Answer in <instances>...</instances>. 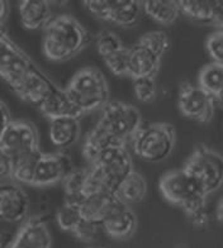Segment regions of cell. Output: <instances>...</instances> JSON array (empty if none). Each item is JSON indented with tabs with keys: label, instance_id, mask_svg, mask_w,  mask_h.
Wrapping results in <instances>:
<instances>
[{
	"label": "cell",
	"instance_id": "cell-1",
	"mask_svg": "<svg viewBox=\"0 0 223 248\" xmlns=\"http://www.w3.org/2000/svg\"><path fill=\"white\" fill-rule=\"evenodd\" d=\"M92 34L72 16H53L43 30V53L53 62L74 59L88 47Z\"/></svg>",
	"mask_w": 223,
	"mask_h": 248
},
{
	"label": "cell",
	"instance_id": "cell-2",
	"mask_svg": "<svg viewBox=\"0 0 223 248\" xmlns=\"http://www.w3.org/2000/svg\"><path fill=\"white\" fill-rule=\"evenodd\" d=\"M71 170V162L67 156L43 154L40 150L14 161L12 180L18 184L46 187L63 183Z\"/></svg>",
	"mask_w": 223,
	"mask_h": 248
},
{
	"label": "cell",
	"instance_id": "cell-3",
	"mask_svg": "<svg viewBox=\"0 0 223 248\" xmlns=\"http://www.w3.org/2000/svg\"><path fill=\"white\" fill-rule=\"evenodd\" d=\"M159 189L167 202L179 206L187 213L194 224L204 225L207 223V195L184 169L165 173L160 179Z\"/></svg>",
	"mask_w": 223,
	"mask_h": 248
},
{
	"label": "cell",
	"instance_id": "cell-4",
	"mask_svg": "<svg viewBox=\"0 0 223 248\" xmlns=\"http://www.w3.org/2000/svg\"><path fill=\"white\" fill-rule=\"evenodd\" d=\"M89 165L86 196L96 193L114 195L119 184L133 171L132 157L126 144H117L105 150Z\"/></svg>",
	"mask_w": 223,
	"mask_h": 248
},
{
	"label": "cell",
	"instance_id": "cell-5",
	"mask_svg": "<svg viewBox=\"0 0 223 248\" xmlns=\"http://www.w3.org/2000/svg\"><path fill=\"white\" fill-rule=\"evenodd\" d=\"M170 48V39L165 32L154 31L144 33L128 48V74L135 78H156L162 56Z\"/></svg>",
	"mask_w": 223,
	"mask_h": 248
},
{
	"label": "cell",
	"instance_id": "cell-6",
	"mask_svg": "<svg viewBox=\"0 0 223 248\" xmlns=\"http://www.w3.org/2000/svg\"><path fill=\"white\" fill-rule=\"evenodd\" d=\"M65 90L82 115L103 109L109 103L108 81L96 67H85L76 72Z\"/></svg>",
	"mask_w": 223,
	"mask_h": 248
},
{
	"label": "cell",
	"instance_id": "cell-7",
	"mask_svg": "<svg viewBox=\"0 0 223 248\" xmlns=\"http://www.w3.org/2000/svg\"><path fill=\"white\" fill-rule=\"evenodd\" d=\"M132 147L140 158L148 162L166 160L174 151L176 142L175 128L169 123L141 125L132 136Z\"/></svg>",
	"mask_w": 223,
	"mask_h": 248
},
{
	"label": "cell",
	"instance_id": "cell-8",
	"mask_svg": "<svg viewBox=\"0 0 223 248\" xmlns=\"http://www.w3.org/2000/svg\"><path fill=\"white\" fill-rule=\"evenodd\" d=\"M183 169L207 196L220 189L223 183L222 156L206 144H197Z\"/></svg>",
	"mask_w": 223,
	"mask_h": 248
},
{
	"label": "cell",
	"instance_id": "cell-9",
	"mask_svg": "<svg viewBox=\"0 0 223 248\" xmlns=\"http://www.w3.org/2000/svg\"><path fill=\"white\" fill-rule=\"evenodd\" d=\"M98 125L115 140L126 144L142 125V117L133 105L118 100L109 101L102 109Z\"/></svg>",
	"mask_w": 223,
	"mask_h": 248
},
{
	"label": "cell",
	"instance_id": "cell-10",
	"mask_svg": "<svg viewBox=\"0 0 223 248\" xmlns=\"http://www.w3.org/2000/svg\"><path fill=\"white\" fill-rule=\"evenodd\" d=\"M84 7L90 14L122 27H135L141 20L142 1L137 0H86Z\"/></svg>",
	"mask_w": 223,
	"mask_h": 248
},
{
	"label": "cell",
	"instance_id": "cell-11",
	"mask_svg": "<svg viewBox=\"0 0 223 248\" xmlns=\"http://www.w3.org/2000/svg\"><path fill=\"white\" fill-rule=\"evenodd\" d=\"M0 147L12 156L13 161L40 151V137L36 125L30 121H12L0 137Z\"/></svg>",
	"mask_w": 223,
	"mask_h": 248
},
{
	"label": "cell",
	"instance_id": "cell-12",
	"mask_svg": "<svg viewBox=\"0 0 223 248\" xmlns=\"http://www.w3.org/2000/svg\"><path fill=\"white\" fill-rule=\"evenodd\" d=\"M34 63L13 39L0 31V78L10 89L27 75Z\"/></svg>",
	"mask_w": 223,
	"mask_h": 248
},
{
	"label": "cell",
	"instance_id": "cell-13",
	"mask_svg": "<svg viewBox=\"0 0 223 248\" xmlns=\"http://www.w3.org/2000/svg\"><path fill=\"white\" fill-rule=\"evenodd\" d=\"M216 99L198 85L183 82L179 88L177 107L184 117L198 123H209L216 114Z\"/></svg>",
	"mask_w": 223,
	"mask_h": 248
},
{
	"label": "cell",
	"instance_id": "cell-14",
	"mask_svg": "<svg viewBox=\"0 0 223 248\" xmlns=\"http://www.w3.org/2000/svg\"><path fill=\"white\" fill-rule=\"evenodd\" d=\"M30 212V198L24 189L13 180L0 181V220L20 223Z\"/></svg>",
	"mask_w": 223,
	"mask_h": 248
},
{
	"label": "cell",
	"instance_id": "cell-15",
	"mask_svg": "<svg viewBox=\"0 0 223 248\" xmlns=\"http://www.w3.org/2000/svg\"><path fill=\"white\" fill-rule=\"evenodd\" d=\"M56 88L57 85L55 82L34 65L12 90L22 100L40 107L52 94Z\"/></svg>",
	"mask_w": 223,
	"mask_h": 248
},
{
	"label": "cell",
	"instance_id": "cell-16",
	"mask_svg": "<svg viewBox=\"0 0 223 248\" xmlns=\"http://www.w3.org/2000/svg\"><path fill=\"white\" fill-rule=\"evenodd\" d=\"M180 14L195 23L216 26L218 30L223 24V3L212 0H180L177 1Z\"/></svg>",
	"mask_w": 223,
	"mask_h": 248
},
{
	"label": "cell",
	"instance_id": "cell-17",
	"mask_svg": "<svg viewBox=\"0 0 223 248\" xmlns=\"http://www.w3.org/2000/svg\"><path fill=\"white\" fill-rule=\"evenodd\" d=\"M102 227L113 238H128L137 229V216L131 206L126 205L117 199L103 220Z\"/></svg>",
	"mask_w": 223,
	"mask_h": 248
},
{
	"label": "cell",
	"instance_id": "cell-18",
	"mask_svg": "<svg viewBox=\"0 0 223 248\" xmlns=\"http://www.w3.org/2000/svg\"><path fill=\"white\" fill-rule=\"evenodd\" d=\"M10 248H52V235L45 220L31 218L14 234Z\"/></svg>",
	"mask_w": 223,
	"mask_h": 248
},
{
	"label": "cell",
	"instance_id": "cell-19",
	"mask_svg": "<svg viewBox=\"0 0 223 248\" xmlns=\"http://www.w3.org/2000/svg\"><path fill=\"white\" fill-rule=\"evenodd\" d=\"M18 10L20 23L28 31L45 30L53 18L51 3L46 0H23Z\"/></svg>",
	"mask_w": 223,
	"mask_h": 248
},
{
	"label": "cell",
	"instance_id": "cell-20",
	"mask_svg": "<svg viewBox=\"0 0 223 248\" xmlns=\"http://www.w3.org/2000/svg\"><path fill=\"white\" fill-rule=\"evenodd\" d=\"M45 117L49 121L60 119V118H76L80 119L82 117L81 111L76 108L65 89L57 88L49 95L46 100L38 107Z\"/></svg>",
	"mask_w": 223,
	"mask_h": 248
},
{
	"label": "cell",
	"instance_id": "cell-21",
	"mask_svg": "<svg viewBox=\"0 0 223 248\" xmlns=\"http://www.w3.org/2000/svg\"><path fill=\"white\" fill-rule=\"evenodd\" d=\"M115 202H117V198L113 194L96 193L88 195L79 204L81 218L102 227L103 220L112 209V206L114 205Z\"/></svg>",
	"mask_w": 223,
	"mask_h": 248
},
{
	"label": "cell",
	"instance_id": "cell-22",
	"mask_svg": "<svg viewBox=\"0 0 223 248\" xmlns=\"http://www.w3.org/2000/svg\"><path fill=\"white\" fill-rule=\"evenodd\" d=\"M80 119L76 118H60L49 121V140L56 147L69 148L80 138Z\"/></svg>",
	"mask_w": 223,
	"mask_h": 248
},
{
	"label": "cell",
	"instance_id": "cell-23",
	"mask_svg": "<svg viewBox=\"0 0 223 248\" xmlns=\"http://www.w3.org/2000/svg\"><path fill=\"white\" fill-rule=\"evenodd\" d=\"M147 194V183L141 173L132 171L123 179L118 187L115 189L114 196L126 205H132L144 199Z\"/></svg>",
	"mask_w": 223,
	"mask_h": 248
},
{
	"label": "cell",
	"instance_id": "cell-24",
	"mask_svg": "<svg viewBox=\"0 0 223 248\" xmlns=\"http://www.w3.org/2000/svg\"><path fill=\"white\" fill-rule=\"evenodd\" d=\"M117 144L123 143L115 140L96 124V127L86 134L84 144H82V155L89 163H92L102 152L113 147V146H117Z\"/></svg>",
	"mask_w": 223,
	"mask_h": 248
},
{
	"label": "cell",
	"instance_id": "cell-25",
	"mask_svg": "<svg viewBox=\"0 0 223 248\" xmlns=\"http://www.w3.org/2000/svg\"><path fill=\"white\" fill-rule=\"evenodd\" d=\"M198 86L209 94L217 103L222 101L223 90V63L210 62L200 70Z\"/></svg>",
	"mask_w": 223,
	"mask_h": 248
},
{
	"label": "cell",
	"instance_id": "cell-26",
	"mask_svg": "<svg viewBox=\"0 0 223 248\" xmlns=\"http://www.w3.org/2000/svg\"><path fill=\"white\" fill-rule=\"evenodd\" d=\"M142 10L158 23L170 26L181 16L177 1L173 0H147L142 1Z\"/></svg>",
	"mask_w": 223,
	"mask_h": 248
},
{
	"label": "cell",
	"instance_id": "cell-27",
	"mask_svg": "<svg viewBox=\"0 0 223 248\" xmlns=\"http://www.w3.org/2000/svg\"><path fill=\"white\" fill-rule=\"evenodd\" d=\"M65 189V202L79 206L84 198H86L88 186V169L71 170L63 181Z\"/></svg>",
	"mask_w": 223,
	"mask_h": 248
},
{
	"label": "cell",
	"instance_id": "cell-28",
	"mask_svg": "<svg viewBox=\"0 0 223 248\" xmlns=\"http://www.w3.org/2000/svg\"><path fill=\"white\" fill-rule=\"evenodd\" d=\"M125 47L126 46L123 45L118 34L109 30H103L96 36V49L103 60L119 52Z\"/></svg>",
	"mask_w": 223,
	"mask_h": 248
},
{
	"label": "cell",
	"instance_id": "cell-29",
	"mask_svg": "<svg viewBox=\"0 0 223 248\" xmlns=\"http://www.w3.org/2000/svg\"><path fill=\"white\" fill-rule=\"evenodd\" d=\"M81 220L82 218L79 206L72 205L69 202H64V205L57 210V214H56V222L59 224L60 229H63L65 232H74Z\"/></svg>",
	"mask_w": 223,
	"mask_h": 248
},
{
	"label": "cell",
	"instance_id": "cell-30",
	"mask_svg": "<svg viewBox=\"0 0 223 248\" xmlns=\"http://www.w3.org/2000/svg\"><path fill=\"white\" fill-rule=\"evenodd\" d=\"M133 92L141 103H152L158 95V86L155 78H142L133 80Z\"/></svg>",
	"mask_w": 223,
	"mask_h": 248
},
{
	"label": "cell",
	"instance_id": "cell-31",
	"mask_svg": "<svg viewBox=\"0 0 223 248\" xmlns=\"http://www.w3.org/2000/svg\"><path fill=\"white\" fill-rule=\"evenodd\" d=\"M103 61L115 76H127L128 74V48L125 47L119 52L109 56Z\"/></svg>",
	"mask_w": 223,
	"mask_h": 248
},
{
	"label": "cell",
	"instance_id": "cell-32",
	"mask_svg": "<svg viewBox=\"0 0 223 248\" xmlns=\"http://www.w3.org/2000/svg\"><path fill=\"white\" fill-rule=\"evenodd\" d=\"M206 48H207L208 55L213 62L222 63L223 62V32L222 28L217 30L206 41Z\"/></svg>",
	"mask_w": 223,
	"mask_h": 248
},
{
	"label": "cell",
	"instance_id": "cell-33",
	"mask_svg": "<svg viewBox=\"0 0 223 248\" xmlns=\"http://www.w3.org/2000/svg\"><path fill=\"white\" fill-rule=\"evenodd\" d=\"M99 227L100 225L94 224V223H90L82 219L81 222L79 223V225L75 228V231L72 232V234L75 235L79 241L90 243V242L96 241V235H98Z\"/></svg>",
	"mask_w": 223,
	"mask_h": 248
},
{
	"label": "cell",
	"instance_id": "cell-34",
	"mask_svg": "<svg viewBox=\"0 0 223 248\" xmlns=\"http://www.w3.org/2000/svg\"><path fill=\"white\" fill-rule=\"evenodd\" d=\"M14 161L7 151L0 147V181L12 180Z\"/></svg>",
	"mask_w": 223,
	"mask_h": 248
},
{
	"label": "cell",
	"instance_id": "cell-35",
	"mask_svg": "<svg viewBox=\"0 0 223 248\" xmlns=\"http://www.w3.org/2000/svg\"><path fill=\"white\" fill-rule=\"evenodd\" d=\"M10 122H12V115H10L9 109L4 101L0 100V137L4 133V131L7 129Z\"/></svg>",
	"mask_w": 223,
	"mask_h": 248
},
{
	"label": "cell",
	"instance_id": "cell-36",
	"mask_svg": "<svg viewBox=\"0 0 223 248\" xmlns=\"http://www.w3.org/2000/svg\"><path fill=\"white\" fill-rule=\"evenodd\" d=\"M13 238L14 233L9 232V231L0 232V248H10Z\"/></svg>",
	"mask_w": 223,
	"mask_h": 248
},
{
	"label": "cell",
	"instance_id": "cell-37",
	"mask_svg": "<svg viewBox=\"0 0 223 248\" xmlns=\"http://www.w3.org/2000/svg\"><path fill=\"white\" fill-rule=\"evenodd\" d=\"M10 13V4L9 1L5 0H0V26H3L5 23V20L8 19Z\"/></svg>",
	"mask_w": 223,
	"mask_h": 248
},
{
	"label": "cell",
	"instance_id": "cell-38",
	"mask_svg": "<svg viewBox=\"0 0 223 248\" xmlns=\"http://www.w3.org/2000/svg\"><path fill=\"white\" fill-rule=\"evenodd\" d=\"M221 210H222V202H218V206H217V218H218V220H221V219H222Z\"/></svg>",
	"mask_w": 223,
	"mask_h": 248
}]
</instances>
